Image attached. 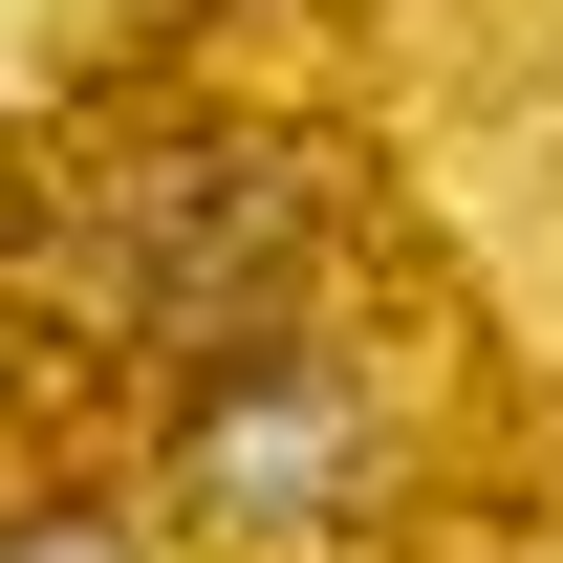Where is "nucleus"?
<instances>
[{"label": "nucleus", "mask_w": 563, "mask_h": 563, "mask_svg": "<svg viewBox=\"0 0 563 563\" xmlns=\"http://www.w3.org/2000/svg\"><path fill=\"white\" fill-rule=\"evenodd\" d=\"M174 477H196L217 520H325V498L368 477V390H347V347H325V325H282V347L196 368V390H174Z\"/></svg>", "instance_id": "obj_1"}, {"label": "nucleus", "mask_w": 563, "mask_h": 563, "mask_svg": "<svg viewBox=\"0 0 563 563\" xmlns=\"http://www.w3.org/2000/svg\"><path fill=\"white\" fill-rule=\"evenodd\" d=\"M0 563H131V520H109V498H22V520H0Z\"/></svg>", "instance_id": "obj_2"}]
</instances>
